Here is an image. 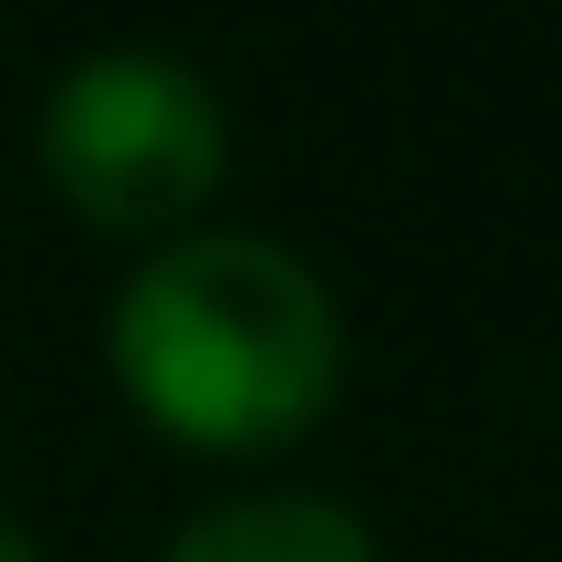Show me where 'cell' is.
<instances>
[{
    "label": "cell",
    "instance_id": "obj_1",
    "mask_svg": "<svg viewBox=\"0 0 562 562\" xmlns=\"http://www.w3.org/2000/svg\"><path fill=\"white\" fill-rule=\"evenodd\" d=\"M104 364L125 406L167 448L199 459H271L313 438L344 396V334L334 281L292 240L261 229H178L157 240L104 302Z\"/></svg>",
    "mask_w": 562,
    "mask_h": 562
},
{
    "label": "cell",
    "instance_id": "obj_2",
    "mask_svg": "<svg viewBox=\"0 0 562 562\" xmlns=\"http://www.w3.org/2000/svg\"><path fill=\"white\" fill-rule=\"evenodd\" d=\"M32 157L63 220L104 229V240H178L229 188V104L199 63L104 42L53 74Z\"/></svg>",
    "mask_w": 562,
    "mask_h": 562
},
{
    "label": "cell",
    "instance_id": "obj_3",
    "mask_svg": "<svg viewBox=\"0 0 562 562\" xmlns=\"http://www.w3.org/2000/svg\"><path fill=\"white\" fill-rule=\"evenodd\" d=\"M157 562H385L375 521L323 490H240L167 531Z\"/></svg>",
    "mask_w": 562,
    "mask_h": 562
},
{
    "label": "cell",
    "instance_id": "obj_4",
    "mask_svg": "<svg viewBox=\"0 0 562 562\" xmlns=\"http://www.w3.org/2000/svg\"><path fill=\"white\" fill-rule=\"evenodd\" d=\"M0 562H42V542L21 531V510H11V501H0Z\"/></svg>",
    "mask_w": 562,
    "mask_h": 562
}]
</instances>
